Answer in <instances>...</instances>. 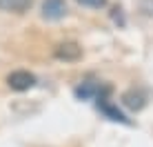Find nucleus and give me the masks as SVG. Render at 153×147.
I'll use <instances>...</instances> for the list:
<instances>
[{
    "label": "nucleus",
    "instance_id": "nucleus-1",
    "mask_svg": "<svg viewBox=\"0 0 153 147\" xmlns=\"http://www.w3.org/2000/svg\"><path fill=\"white\" fill-rule=\"evenodd\" d=\"M109 92H111V87H107L104 85L102 87V92L98 94V109L104 114L107 118H111V120H115V123H122V125H131V120L124 116L122 112H120L115 105L109 100Z\"/></svg>",
    "mask_w": 153,
    "mask_h": 147
},
{
    "label": "nucleus",
    "instance_id": "nucleus-2",
    "mask_svg": "<svg viewBox=\"0 0 153 147\" xmlns=\"http://www.w3.org/2000/svg\"><path fill=\"white\" fill-rule=\"evenodd\" d=\"M7 85L13 89V92H27L36 85V76L27 69H18V71H11L7 76Z\"/></svg>",
    "mask_w": 153,
    "mask_h": 147
},
{
    "label": "nucleus",
    "instance_id": "nucleus-3",
    "mask_svg": "<svg viewBox=\"0 0 153 147\" xmlns=\"http://www.w3.org/2000/svg\"><path fill=\"white\" fill-rule=\"evenodd\" d=\"M53 56L58 60H65V62H76L82 58V47L76 43V40H65L53 49Z\"/></svg>",
    "mask_w": 153,
    "mask_h": 147
},
{
    "label": "nucleus",
    "instance_id": "nucleus-4",
    "mask_svg": "<svg viewBox=\"0 0 153 147\" xmlns=\"http://www.w3.org/2000/svg\"><path fill=\"white\" fill-rule=\"evenodd\" d=\"M67 14L65 0H42V18L45 20H60Z\"/></svg>",
    "mask_w": 153,
    "mask_h": 147
},
{
    "label": "nucleus",
    "instance_id": "nucleus-5",
    "mask_svg": "<svg viewBox=\"0 0 153 147\" xmlns=\"http://www.w3.org/2000/svg\"><path fill=\"white\" fill-rule=\"evenodd\" d=\"M33 0H0V11L7 14H25L31 9Z\"/></svg>",
    "mask_w": 153,
    "mask_h": 147
},
{
    "label": "nucleus",
    "instance_id": "nucleus-6",
    "mask_svg": "<svg viewBox=\"0 0 153 147\" xmlns=\"http://www.w3.org/2000/svg\"><path fill=\"white\" fill-rule=\"evenodd\" d=\"M100 92H102V85H98V82H82V85L76 89V98H80V100L98 98Z\"/></svg>",
    "mask_w": 153,
    "mask_h": 147
},
{
    "label": "nucleus",
    "instance_id": "nucleus-7",
    "mask_svg": "<svg viewBox=\"0 0 153 147\" xmlns=\"http://www.w3.org/2000/svg\"><path fill=\"white\" fill-rule=\"evenodd\" d=\"M122 103L129 109H135V112H138V109L144 107V96H142L140 92H135V89H129V92L122 96Z\"/></svg>",
    "mask_w": 153,
    "mask_h": 147
},
{
    "label": "nucleus",
    "instance_id": "nucleus-8",
    "mask_svg": "<svg viewBox=\"0 0 153 147\" xmlns=\"http://www.w3.org/2000/svg\"><path fill=\"white\" fill-rule=\"evenodd\" d=\"M78 4H82V7H93V9H100L107 4V0H76Z\"/></svg>",
    "mask_w": 153,
    "mask_h": 147
}]
</instances>
